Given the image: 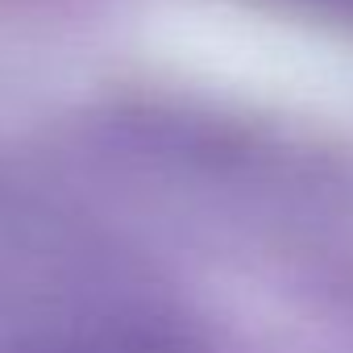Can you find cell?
I'll list each match as a JSON object with an SVG mask.
<instances>
[{
	"mask_svg": "<svg viewBox=\"0 0 353 353\" xmlns=\"http://www.w3.org/2000/svg\"><path fill=\"white\" fill-rule=\"evenodd\" d=\"M0 353H208L141 262L59 216L0 221Z\"/></svg>",
	"mask_w": 353,
	"mask_h": 353,
	"instance_id": "cell-1",
	"label": "cell"
}]
</instances>
